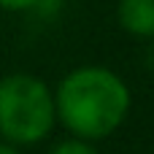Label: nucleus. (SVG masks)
I'll return each instance as SVG.
<instances>
[{
  "mask_svg": "<svg viewBox=\"0 0 154 154\" xmlns=\"http://www.w3.org/2000/svg\"><path fill=\"white\" fill-rule=\"evenodd\" d=\"M133 106L127 81L106 65H81L62 76L54 89L57 122L84 141H103L114 135Z\"/></svg>",
  "mask_w": 154,
  "mask_h": 154,
  "instance_id": "1",
  "label": "nucleus"
},
{
  "mask_svg": "<svg viewBox=\"0 0 154 154\" xmlns=\"http://www.w3.org/2000/svg\"><path fill=\"white\" fill-rule=\"evenodd\" d=\"M57 125L54 89L32 73H8L0 79V141L35 146Z\"/></svg>",
  "mask_w": 154,
  "mask_h": 154,
  "instance_id": "2",
  "label": "nucleus"
},
{
  "mask_svg": "<svg viewBox=\"0 0 154 154\" xmlns=\"http://www.w3.org/2000/svg\"><path fill=\"white\" fill-rule=\"evenodd\" d=\"M119 27L141 41L154 38V0H119L116 3Z\"/></svg>",
  "mask_w": 154,
  "mask_h": 154,
  "instance_id": "3",
  "label": "nucleus"
},
{
  "mask_svg": "<svg viewBox=\"0 0 154 154\" xmlns=\"http://www.w3.org/2000/svg\"><path fill=\"white\" fill-rule=\"evenodd\" d=\"M49 154H97L92 141H84V138H62L60 143H54Z\"/></svg>",
  "mask_w": 154,
  "mask_h": 154,
  "instance_id": "4",
  "label": "nucleus"
},
{
  "mask_svg": "<svg viewBox=\"0 0 154 154\" xmlns=\"http://www.w3.org/2000/svg\"><path fill=\"white\" fill-rule=\"evenodd\" d=\"M38 0H0V8L3 11H11V14H24V11H32Z\"/></svg>",
  "mask_w": 154,
  "mask_h": 154,
  "instance_id": "5",
  "label": "nucleus"
},
{
  "mask_svg": "<svg viewBox=\"0 0 154 154\" xmlns=\"http://www.w3.org/2000/svg\"><path fill=\"white\" fill-rule=\"evenodd\" d=\"M0 154H19V146H14L8 141H0Z\"/></svg>",
  "mask_w": 154,
  "mask_h": 154,
  "instance_id": "6",
  "label": "nucleus"
}]
</instances>
